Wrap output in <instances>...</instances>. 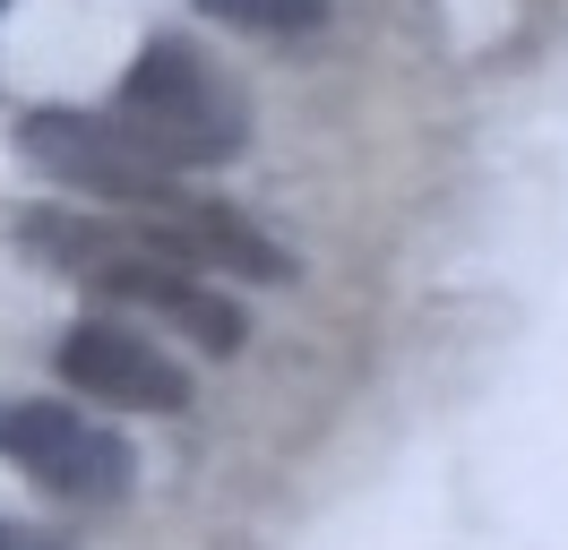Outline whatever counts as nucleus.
I'll return each instance as SVG.
<instances>
[{"instance_id": "1", "label": "nucleus", "mask_w": 568, "mask_h": 550, "mask_svg": "<svg viewBox=\"0 0 568 550\" xmlns=\"http://www.w3.org/2000/svg\"><path fill=\"white\" fill-rule=\"evenodd\" d=\"M121 121L139 138L146 155H164V164H224V155H242V130H250V103L233 78H215L190 43H146L130 78H121Z\"/></svg>"}, {"instance_id": "2", "label": "nucleus", "mask_w": 568, "mask_h": 550, "mask_svg": "<svg viewBox=\"0 0 568 550\" xmlns=\"http://www.w3.org/2000/svg\"><path fill=\"white\" fill-rule=\"evenodd\" d=\"M0 456H18V473H36L70 508H104L130 490V447L78 405H0Z\"/></svg>"}, {"instance_id": "3", "label": "nucleus", "mask_w": 568, "mask_h": 550, "mask_svg": "<svg viewBox=\"0 0 568 550\" xmlns=\"http://www.w3.org/2000/svg\"><path fill=\"white\" fill-rule=\"evenodd\" d=\"M27 155H36L52 181L95 190V198H121V206L181 198L173 164L146 155L139 138H130V121H95V112H27Z\"/></svg>"}, {"instance_id": "4", "label": "nucleus", "mask_w": 568, "mask_h": 550, "mask_svg": "<svg viewBox=\"0 0 568 550\" xmlns=\"http://www.w3.org/2000/svg\"><path fill=\"white\" fill-rule=\"evenodd\" d=\"M52 361L87 405H130V412H181L190 405V370L173 353L121 318H78L70 336L52 344Z\"/></svg>"}, {"instance_id": "5", "label": "nucleus", "mask_w": 568, "mask_h": 550, "mask_svg": "<svg viewBox=\"0 0 568 550\" xmlns=\"http://www.w3.org/2000/svg\"><path fill=\"white\" fill-rule=\"evenodd\" d=\"M139 241L155 258H173V267H224V275H250V284H284L293 275V249L242 224L233 206H199V198H164V206H139L130 215Z\"/></svg>"}, {"instance_id": "6", "label": "nucleus", "mask_w": 568, "mask_h": 550, "mask_svg": "<svg viewBox=\"0 0 568 550\" xmlns=\"http://www.w3.org/2000/svg\"><path fill=\"white\" fill-rule=\"evenodd\" d=\"M199 9L233 18V27H258V34H302V27H320L327 0H199Z\"/></svg>"}, {"instance_id": "7", "label": "nucleus", "mask_w": 568, "mask_h": 550, "mask_svg": "<svg viewBox=\"0 0 568 550\" xmlns=\"http://www.w3.org/2000/svg\"><path fill=\"white\" fill-rule=\"evenodd\" d=\"M0 550H61L52 533H27V524H0Z\"/></svg>"}]
</instances>
